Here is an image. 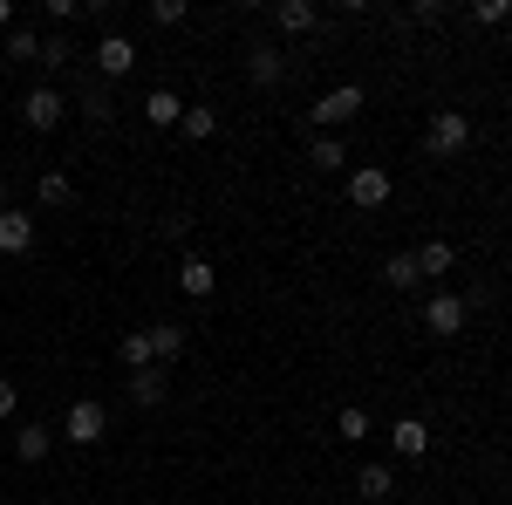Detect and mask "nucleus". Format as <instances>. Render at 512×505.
Here are the masks:
<instances>
[{
	"label": "nucleus",
	"mask_w": 512,
	"mask_h": 505,
	"mask_svg": "<svg viewBox=\"0 0 512 505\" xmlns=\"http://www.w3.org/2000/svg\"><path fill=\"white\" fill-rule=\"evenodd\" d=\"M424 151H431V157H458V151H472V117H465V110H431Z\"/></svg>",
	"instance_id": "1"
},
{
	"label": "nucleus",
	"mask_w": 512,
	"mask_h": 505,
	"mask_svg": "<svg viewBox=\"0 0 512 505\" xmlns=\"http://www.w3.org/2000/svg\"><path fill=\"white\" fill-rule=\"evenodd\" d=\"M308 117H315V130H321V137H335V130H342L349 117H362V82H342V89L315 96V110H308Z\"/></svg>",
	"instance_id": "2"
},
{
	"label": "nucleus",
	"mask_w": 512,
	"mask_h": 505,
	"mask_svg": "<svg viewBox=\"0 0 512 505\" xmlns=\"http://www.w3.org/2000/svg\"><path fill=\"white\" fill-rule=\"evenodd\" d=\"M390 192H396V178L383 171V164H355V171H349V205H355V212H383Z\"/></svg>",
	"instance_id": "3"
},
{
	"label": "nucleus",
	"mask_w": 512,
	"mask_h": 505,
	"mask_svg": "<svg viewBox=\"0 0 512 505\" xmlns=\"http://www.w3.org/2000/svg\"><path fill=\"white\" fill-rule=\"evenodd\" d=\"M62 437H69V444H82V451H89V444H103V437H110V410H103L96 396L69 403V417H62Z\"/></svg>",
	"instance_id": "4"
},
{
	"label": "nucleus",
	"mask_w": 512,
	"mask_h": 505,
	"mask_svg": "<svg viewBox=\"0 0 512 505\" xmlns=\"http://www.w3.org/2000/svg\"><path fill=\"white\" fill-rule=\"evenodd\" d=\"M465 314H472L465 294H444V287H437L431 301H424V328H431L437 342H451V335H465Z\"/></svg>",
	"instance_id": "5"
},
{
	"label": "nucleus",
	"mask_w": 512,
	"mask_h": 505,
	"mask_svg": "<svg viewBox=\"0 0 512 505\" xmlns=\"http://www.w3.org/2000/svg\"><path fill=\"white\" fill-rule=\"evenodd\" d=\"M62 117H69L62 89H28V96H21V123L41 130V137H48V130H62Z\"/></svg>",
	"instance_id": "6"
},
{
	"label": "nucleus",
	"mask_w": 512,
	"mask_h": 505,
	"mask_svg": "<svg viewBox=\"0 0 512 505\" xmlns=\"http://www.w3.org/2000/svg\"><path fill=\"white\" fill-rule=\"evenodd\" d=\"M130 69H137V41H123V35L96 41V76H103V82H123Z\"/></svg>",
	"instance_id": "7"
},
{
	"label": "nucleus",
	"mask_w": 512,
	"mask_h": 505,
	"mask_svg": "<svg viewBox=\"0 0 512 505\" xmlns=\"http://www.w3.org/2000/svg\"><path fill=\"white\" fill-rule=\"evenodd\" d=\"M35 253V212H0V260Z\"/></svg>",
	"instance_id": "8"
},
{
	"label": "nucleus",
	"mask_w": 512,
	"mask_h": 505,
	"mask_svg": "<svg viewBox=\"0 0 512 505\" xmlns=\"http://www.w3.org/2000/svg\"><path fill=\"white\" fill-rule=\"evenodd\" d=\"M390 451L396 458H424V451H431V424H424V417H396L390 424Z\"/></svg>",
	"instance_id": "9"
},
{
	"label": "nucleus",
	"mask_w": 512,
	"mask_h": 505,
	"mask_svg": "<svg viewBox=\"0 0 512 505\" xmlns=\"http://www.w3.org/2000/svg\"><path fill=\"white\" fill-rule=\"evenodd\" d=\"M178 287H185V294H192V301H212V294H219V267H212V260H185V267H178Z\"/></svg>",
	"instance_id": "10"
},
{
	"label": "nucleus",
	"mask_w": 512,
	"mask_h": 505,
	"mask_svg": "<svg viewBox=\"0 0 512 505\" xmlns=\"http://www.w3.org/2000/svg\"><path fill=\"white\" fill-rule=\"evenodd\" d=\"M274 28H280V35H315L321 14L308 7V0H274Z\"/></svg>",
	"instance_id": "11"
},
{
	"label": "nucleus",
	"mask_w": 512,
	"mask_h": 505,
	"mask_svg": "<svg viewBox=\"0 0 512 505\" xmlns=\"http://www.w3.org/2000/svg\"><path fill=\"white\" fill-rule=\"evenodd\" d=\"M246 76L260 82V89H274V82L287 76V62H280V48H267V41H253V48H246Z\"/></svg>",
	"instance_id": "12"
},
{
	"label": "nucleus",
	"mask_w": 512,
	"mask_h": 505,
	"mask_svg": "<svg viewBox=\"0 0 512 505\" xmlns=\"http://www.w3.org/2000/svg\"><path fill=\"white\" fill-rule=\"evenodd\" d=\"M48 451H55V430L48 424H21L14 430V458H21V465H41Z\"/></svg>",
	"instance_id": "13"
},
{
	"label": "nucleus",
	"mask_w": 512,
	"mask_h": 505,
	"mask_svg": "<svg viewBox=\"0 0 512 505\" xmlns=\"http://www.w3.org/2000/svg\"><path fill=\"white\" fill-rule=\"evenodd\" d=\"M164 389H171V376H164V362H151V369H137L130 376V403H144V410H158Z\"/></svg>",
	"instance_id": "14"
},
{
	"label": "nucleus",
	"mask_w": 512,
	"mask_h": 505,
	"mask_svg": "<svg viewBox=\"0 0 512 505\" xmlns=\"http://www.w3.org/2000/svg\"><path fill=\"white\" fill-rule=\"evenodd\" d=\"M137 110H144V117L158 123V130H171V123L185 117V96H171V89H151V96H144Z\"/></svg>",
	"instance_id": "15"
},
{
	"label": "nucleus",
	"mask_w": 512,
	"mask_h": 505,
	"mask_svg": "<svg viewBox=\"0 0 512 505\" xmlns=\"http://www.w3.org/2000/svg\"><path fill=\"white\" fill-rule=\"evenodd\" d=\"M178 130H185L192 144H205V137H219V110H212V103H185V117H178Z\"/></svg>",
	"instance_id": "16"
},
{
	"label": "nucleus",
	"mask_w": 512,
	"mask_h": 505,
	"mask_svg": "<svg viewBox=\"0 0 512 505\" xmlns=\"http://www.w3.org/2000/svg\"><path fill=\"white\" fill-rule=\"evenodd\" d=\"M117 355H123V369H130V376H137V369H151V362H158V355H151V328H130V335L117 342Z\"/></svg>",
	"instance_id": "17"
},
{
	"label": "nucleus",
	"mask_w": 512,
	"mask_h": 505,
	"mask_svg": "<svg viewBox=\"0 0 512 505\" xmlns=\"http://www.w3.org/2000/svg\"><path fill=\"white\" fill-rule=\"evenodd\" d=\"M355 492H362V499H369V505H383V499H390V492H396L390 465H362V471H355Z\"/></svg>",
	"instance_id": "18"
},
{
	"label": "nucleus",
	"mask_w": 512,
	"mask_h": 505,
	"mask_svg": "<svg viewBox=\"0 0 512 505\" xmlns=\"http://www.w3.org/2000/svg\"><path fill=\"white\" fill-rule=\"evenodd\" d=\"M151 355H158L164 369H171V362L185 355V328H178V321H158V328H151Z\"/></svg>",
	"instance_id": "19"
},
{
	"label": "nucleus",
	"mask_w": 512,
	"mask_h": 505,
	"mask_svg": "<svg viewBox=\"0 0 512 505\" xmlns=\"http://www.w3.org/2000/svg\"><path fill=\"white\" fill-rule=\"evenodd\" d=\"M383 280H390L396 294H410V287L424 280V273H417V253H390V260H383Z\"/></svg>",
	"instance_id": "20"
},
{
	"label": "nucleus",
	"mask_w": 512,
	"mask_h": 505,
	"mask_svg": "<svg viewBox=\"0 0 512 505\" xmlns=\"http://www.w3.org/2000/svg\"><path fill=\"white\" fill-rule=\"evenodd\" d=\"M417 273L444 280V273H451V246H444V239H424V246H417Z\"/></svg>",
	"instance_id": "21"
},
{
	"label": "nucleus",
	"mask_w": 512,
	"mask_h": 505,
	"mask_svg": "<svg viewBox=\"0 0 512 505\" xmlns=\"http://www.w3.org/2000/svg\"><path fill=\"white\" fill-rule=\"evenodd\" d=\"M308 164H315V171H342V164H349V151H342V137H315V151H308Z\"/></svg>",
	"instance_id": "22"
},
{
	"label": "nucleus",
	"mask_w": 512,
	"mask_h": 505,
	"mask_svg": "<svg viewBox=\"0 0 512 505\" xmlns=\"http://www.w3.org/2000/svg\"><path fill=\"white\" fill-rule=\"evenodd\" d=\"M76 185H69V171H41V205H69Z\"/></svg>",
	"instance_id": "23"
},
{
	"label": "nucleus",
	"mask_w": 512,
	"mask_h": 505,
	"mask_svg": "<svg viewBox=\"0 0 512 505\" xmlns=\"http://www.w3.org/2000/svg\"><path fill=\"white\" fill-rule=\"evenodd\" d=\"M7 62H41V35L14 28V35H7Z\"/></svg>",
	"instance_id": "24"
},
{
	"label": "nucleus",
	"mask_w": 512,
	"mask_h": 505,
	"mask_svg": "<svg viewBox=\"0 0 512 505\" xmlns=\"http://www.w3.org/2000/svg\"><path fill=\"white\" fill-rule=\"evenodd\" d=\"M472 21L478 28H499V21H512V0H472Z\"/></svg>",
	"instance_id": "25"
},
{
	"label": "nucleus",
	"mask_w": 512,
	"mask_h": 505,
	"mask_svg": "<svg viewBox=\"0 0 512 505\" xmlns=\"http://www.w3.org/2000/svg\"><path fill=\"white\" fill-rule=\"evenodd\" d=\"M185 14H192L185 0H151V28H178Z\"/></svg>",
	"instance_id": "26"
},
{
	"label": "nucleus",
	"mask_w": 512,
	"mask_h": 505,
	"mask_svg": "<svg viewBox=\"0 0 512 505\" xmlns=\"http://www.w3.org/2000/svg\"><path fill=\"white\" fill-rule=\"evenodd\" d=\"M82 110L103 123V117H110V89H103V82H89V89H82Z\"/></svg>",
	"instance_id": "27"
},
{
	"label": "nucleus",
	"mask_w": 512,
	"mask_h": 505,
	"mask_svg": "<svg viewBox=\"0 0 512 505\" xmlns=\"http://www.w3.org/2000/svg\"><path fill=\"white\" fill-rule=\"evenodd\" d=\"M335 430H342V437H369V410H342V417H335Z\"/></svg>",
	"instance_id": "28"
},
{
	"label": "nucleus",
	"mask_w": 512,
	"mask_h": 505,
	"mask_svg": "<svg viewBox=\"0 0 512 505\" xmlns=\"http://www.w3.org/2000/svg\"><path fill=\"white\" fill-rule=\"evenodd\" d=\"M69 55H76V48H69V35H48V41H41V62H48V69H62Z\"/></svg>",
	"instance_id": "29"
},
{
	"label": "nucleus",
	"mask_w": 512,
	"mask_h": 505,
	"mask_svg": "<svg viewBox=\"0 0 512 505\" xmlns=\"http://www.w3.org/2000/svg\"><path fill=\"white\" fill-rule=\"evenodd\" d=\"M410 21H417V28H437V21H444V0H417Z\"/></svg>",
	"instance_id": "30"
},
{
	"label": "nucleus",
	"mask_w": 512,
	"mask_h": 505,
	"mask_svg": "<svg viewBox=\"0 0 512 505\" xmlns=\"http://www.w3.org/2000/svg\"><path fill=\"white\" fill-rule=\"evenodd\" d=\"M14 410H21V389H14V383H7V376H0V424H7Z\"/></svg>",
	"instance_id": "31"
},
{
	"label": "nucleus",
	"mask_w": 512,
	"mask_h": 505,
	"mask_svg": "<svg viewBox=\"0 0 512 505\" xmlns=\"http://www.w3.org/2000/svg\"><path fill=\"white\" fill-rule=\"evenodd\" d=\"M0 35H14V0H0Z\"/></svg>",
	"instance_id": "32"
},
{
	"label": "nucleus",
	"mask_w": 512,
	"mask_h": 505,
	"mask_svg": "<svg viewBox=\"0 0 512 505\" xmlns=\"http://www.w3.org/2000/svg\"><path fill=\"white\" fill-rule=\"evenodd\" d=\"M0 212H14V205H7V185H0Z\"/></svg>",
	"instance_id": "33"
},
{
	"label": "nucleus",
	"mask_w": 512,
	"mask_h": 505,
	"mask_svg": "<svg viewBox=\"0 0 512 505\" xmlns=\"http://www.w3.org/2000/svg\"><path fill=\"white\" fill-rule=\"evenodd\" d=\"M219 505H226V499H219Z\"/></svg>",
	"instance_id": "34"
}]
</instances>
